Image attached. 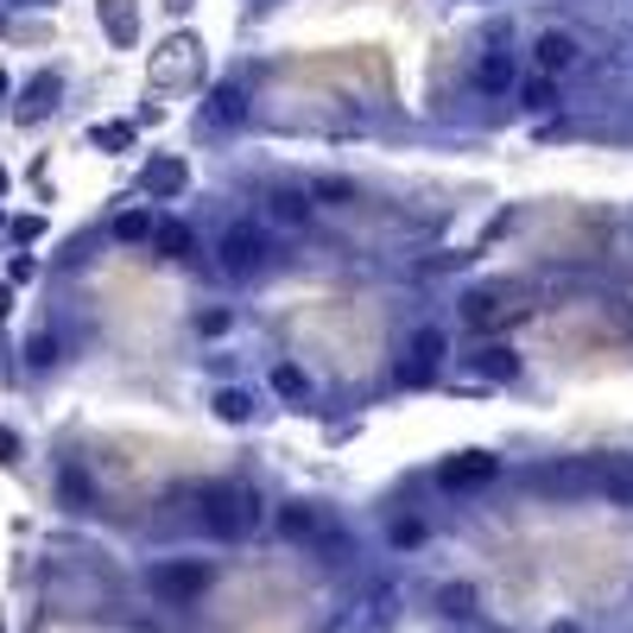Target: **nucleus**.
I'll list each match as a JSON object with an SVG mask.
<instances>
[{
    "label": "nucleus",
    "instance_id": "nucleus-1",
    "mask_svg": "<svg viewBox=\"0 0 633 633\" xmlns=\"http://www.w3.org/2000/svg\"><path fill=\"white\" fill-rule=\"evenodd\" d=\"M203 526L216 532V538H241L266 520V501L253 494V488H203Z\"/></svg>",
    "mask_w": 633,
    "mask_h": 633
},
{
    "label": "nucleus",
    "instance_id": "nucleus-2",
    "mask_svg": "<svg viewBox=\"0 0 633 633\" xmlns=\"http://www.w3.org/2000/svg\"><path fill=\"white\" fill-rule=\"evenodd\" d=\"M216 266L228 279H253L273 266V241H266V228L260 222H228L222 241H216Z\"/></svg>",
    "mask_w": 633,
    "mask_h": 633
},
{
    "label": "nucleus",
    "instance_id": "nucleus-3",
    "mask_svg": "<svg viewBox=\"0 0 633 633\" xmlns=\"http://www.w3.org/2000/svg\"><path fill=\"white\" fill-rule=\"evenodd\" d=\"M209 582H216V564H203V557H172V564H152V596H165V602H197Z\"/></svg>",
    "mask_w": 633,
    "mask_h": 633
},
{
    "label": "nucleus",
    "instance_id": "nucleus-4",
    "mask_svg": "<svg viewBox=\"0 0 633 633\" xmlns=\"http://www.w3.org/2000/svg\"><path fill=\"white\" fill-rule=\"evenodd\" d=\"M197 70H203V39H190V32H172L165 45L152 51V89H177Z\"/></svg>",
    "mask_w": 633,
    "mask_h": 633
},
{
    "label": "nucleus",
    "instance_id": "nucleus-5",
    "mask_svg": "<svg viewBox=\"0 0 633 633\" xmlns=\"http://www.w3.org/2000/svg\"><path fill=\"white\" fill-rule=\"evenodd\" d=\"M501 476V456H488V450H456L444 469H437V481L450 488V494H462V488H488V481Z\"/></svg>",
    "mask_w": 633,
    "mask_h": 633
},
{
    "label": "nucleus",
    "instance_id": "nucleus-6",
    "mask_svg": "<svg viewBox=\"0 0 633 633\" xmlns=\"http://www.w3.org/2000/svg\"><path fill=\"white\" fill-rule=\"evenodd\" d=\"M57 96H64V76H57V70H39V76L20 89V101H13V121H20V127H39L51 108H57Z\"/></svg>",
    "mask_w": 633,
    "mask_h": 633
},
{
    "label": "nucleus",
    "instance_id": "nucleus-7",
    "mask_svg": "<svg viewBox=\"0 0 633 633\" xmlns=\"http://www.w3.org/2000/svg\"><path fill=\"white\" fill-rule=\"evenodd\" d=\"M532 57H538V76H564L582 57V39H577V32H564V25H552V32H538Z\"/></svg>",
    "mask_w": 633,
    "mask_h": 633
},
{
    "label": "nucleus",
    "instance_id": "nucleus-8",
    "mask_svg": "<svg viewBox=\"0 0 633 633\" xmlns=\"http://www.w3.org/2000/svg\"><path fill=\"white\" fill-rule=\"evenodd\" d=\"M241 121H248V96H241V83H216L209 101H203V127L228 133V127H241Z\"/></svg>",
    "mask_w": 633,
    "mask_h": 633
},
{
    "label": "nucleus",
    "instance_id": "nucleus-9",
    "mask_svg": "<svg viewBox=\"0 0 633 633\" xmlns=\"http://www.w3.org/2000/svg\"><path fill=\"white\" fill-rule=\"evenodd\" d=\"M589 481L608 494V506H633V456H602L589 469Z\"/></svg>",
    "mask_w": 633,
    "mask_h": 633
},
{
    "label": "nucleus",
    "instance_id": "nucleus-10",
    "mask_svg": "<svg viewBox=\"0 0 633 633\" xmlns=\"http://www.w3.org/2000/svg\"><path fill=\"white\" fill-rule=\"evenodd\" d=\"M184 184H190V165H184V159H152V165H146V177H140V190H146L152 203L184 197Z\"/></svg>",
    "mask_w": 633,
    "mask_h": 633
},
{
    "label": "nucleus",
    "instance_id": "nucleus-11",
    "mask_svg": "<svg viewBox=\"0 0 633 633\" xmlns=\"http://www.w3.org/2000/svg\"><path fill=\"white\" fill-rule=\"evenodd\" d=\"M444 349H450V336H444V329H418V336H412V361H405L400 374L412 380V386L430 380V374H437V361H444Z\"/></svg>",
    "mask_w": 633,
    "mask_h": 633
},
{
    "label": "nucleus",
    "instance_id": "nucleus-12",
    "mask_svg": "<svg viewBox=\"0 0 633 633\" xmlns=\"http://www.w3.org/2000/svg\"><path fill=\"white\" fill-rule=\"evenodd\" d=\"M96 13H101V25H108V45H133L140 39V7L133 0H96Z\"/></svg>",
    "mask_w": 633,
    "mask_h": 633
},
{
    "label": "nucleus",
    "instance_id": "nucleus-13",
    "mask_svg": "<svg viewBox=\"0 0 633 633\" xmlns=\"http://www.w3.org/2000/svg\"><path fill=\"white\" fill-rule=\"evenodd\" d=\"M520 83V64L506 57V51H481V64H476V89L481 96H506Z\"/></svg>",
    "mask_w": 633,
    "mask_h": 633
},
{
    "label": "nucleus",
    "instance_id": "nucleus-14",
    "mask_svg": "<svg viewBox=\"0 0 633 633\" xmlns=\"http://www.w3.org/2000/svg\"><path fill=\"white\" fill-rule=\"evenodd\" d=\"M146 248L159 253V260H190V248H197V241H190V228H184V222H152Z\"/></svg>",
    "mask_w": 633,
    "mask_h": 633
},
{
    "label": "nucleus",
    "instance_id": "nucleus-15",
    "mask_svg": "<svg viewBox=\"0 0 633 633\" xmlns=\"http://www.w3.org/2000/svg\"><path fill=\"white\" fill-rule=\"evenodd\" d=\"M57 494H64V506H70V513H89V501H96V494H89V476H83L76 462H64V469H57Z\"/></svg>",
    "mask_w": 633,
    "mask_h": 633
},
{
    "label": "nucleus",
    "instance_id": "nucleus-16",
    "mask_svg": "<svg viewBox=\"0 0 633 633\" xmlns=\"http://www.w3.org/2000/svg\"><path fill=\"white\" fill-rule=\"evenodd\" d=\"M279 526H285V538H324V513H317V506H285V513H279Z\"/></svg>",
    "mask_w": 633,
    "mask_h": 633
},
{
    "label": "nucleus",
    "instance_id": "nucleus-17",
    "mask_svg": "<svg viewBox=\"0 0 633 633\" xmlns=\"http://www.w3.org/2000/svg\"><path fill=\"white\" fill-rule=\"evenodd\" d=\"M273 222H285V228H304L310 222V197H304V190H273Z\"/></svg>",
    "mask_w": 633,
    "mask_h": 633
},
{
    "label": "nucleus",
    "instance_id": "nucleus-18",
    "mask_svg": "<svg viewBox=\"0 0 633 633\" xmlns=\"http://www.w3.org/2000/svg\"><path fill=\"white\" fill-rule=\"evenodd\" d=\"M152 222H159L152 209H121V216L108 222V234H114V241H152Z\"/></svg>",
    "mask_w": 633,
    "mask_h": 633
},
{
    "label": "nucleus",
    "instance_id": "nucleus-19",
    "mask_svg": "<svg viewBox=\"0 0 633 633\" xmlns=\"http://www.w3.org/2000/svg\"><path fill=\"white\" fill-rule=\"evenodd\" d=\"M476 368H481V380H513V374H520V354H513V349H501V342H488Z\"/></svg>",
    "mask_w": 633,
    "mask_h": 633
},
{
    "label": "nucleus",
    "instance_id": "nucleus-20",
    "mask_svg": "<svg viewBox=\"0 0 633 633\" xmlns=\"http://www.w3.org/2000/svg\"><path fill=\"white\" fill-rule=\"evenodd\" d=\"M273 393H279V400H292V405H304V400H310V380H304V368L279 361V368H273Z\"/></svg>",
    "mask_w": 633,
    "mask_h": 633
},
{
    "label": "nucleus",
    "instance_id": "nucleus-21",
    "mask_svg": "<svg viewBox=\"0 0 633 633\" xmlns=\"http://www.w3.org/2000/svg\"><path fill=\"white\" fill-rule=\"evenodd\" d=\"M216 412H222L228 425H248V418H253V393H241V386H222V393H216Z\"/></svg>",
    "mask_w": 633,
    "mask_h": 633
},
{
    "label": "nucleus",
    "instance_id": "nucleus-22",
    "mask_svg": "<svg viewBox=\"0 0 633 633\" xmlns=\"http://www.w3.org/2000/svg\"><path fill=\"white\" fill-rule=\"evenodd\" d=\"M494 317H501V292H494V285L469 292V324H494Z\"/></svg>",
    "mask_w": 633,
    "mask_h": 633
},
{
    "label": "nucleus",
    "instance_id": "nucleus-23",
    "mask_svg": "<svg viewBox=\"0 0 633 633\" xmlns=\"http://www.w3.org/2000/svg\"><path fill=\"white\" fill-rule=\"evenodd\" d=\"M89 140H96V146H108V152H127V146H133V121H108V127H96Z\"/></svg>",
    "mask_w": 633,
    "mask_h": 633
},
{
    "label": "nucleus",
    "instance_id": "nucleus-24",
    "mask_svg": "<svg viewBox=\"0 0 633 633\" xmlns=\"http://www.w3.org/2000/svg\"><path fill=\"white\" fill-rule=\"evenodd\" d=\"M437 602H444V614H476V589H469V582H450Z\"/></svg>",
    "mask_w": 633,
    "mask_h": 633
},
{
    "label": "nucleus",
    "instance_id": "nucleus-25",
    "mask_svg": "<svg viewBox=\"0 0 633 633\" xmlns=\"http://www.w3.org/2000/svg\"><path fill=\"white\" fill-rule=\"evenodd\" d=\"M25 361H32V368H51V361H57V336H32V342H25Z\"/></svg>",
    "mask_w": 633,
    "mask_h": 633
},
{
    "label": "nucleus",
    "instance_id": "nucleus-26",
    "mask_svg": "<svg viewBox=\"0 0 633 633\" xmlns=\"http://www.w3.org/2000/svg\"><path fill=\"white\" fill-rule=\"evenodd\" d=\"M526 108H557V89H552V76H538V83H526Z\"/></svg>",
    "mask_w": 633,
    "mask_h": 633
},
{
    "label": "nucleus",
    "instance_id": "nucleus-27",
    "mask_svg": "<svg viewBox=\"0 0 633 633\" xmlns=\"http://www.w3.org/2000/svg\"><path fill=\"white\" fill-rule=\"evenodd\" d=\"M304 197H354V190L342 184V177H310V184H304Z\"/></svg>",
    "mask_w": 633,
    "mask_h": 633
},
{
    "label": "nucleus",
    "instance_id": "nucleus-28",
    "mask_svg": "<svg viewBox=\"0 0 633 633\" xmlns=\"http://www.w3.org/2000/svg\"><path fill=\"white\" fill-rule=\"evenodd\" d=\"M418 538H425L418 520H400V526H393V545H400V552H405V545H418Z\"/></svg>",
    "mask_w": 633,
    "mask_h": 633
},
{
    "label": "nucleus",
    "instance_id": "nucleus-29",
    "mask_svg": "<svg viewBox=\"0 0 633 633\" xmlns=\"http://www.w3.org/2000/svg\"><path fill=\"white\" fill-rule=\"evenodd\" d=\"M197 329H203V336H222V329H228V310H197Z\"/></svg>",
    "mask_w": 633,
    "mask_h": 633
},
{
    "label": "nucleus",
    "instance_id": "nucleus-30",
    "mask_svg": "<svg viewBox=\"0 0 633 633\" xmlns=\"http://www.w3.org/2000/svg\"><path fill=\"white\" fill-rule=\"evenodd\" d=\"M0 462H20V430L0 425Z\"/></svg>",
    "mask_w": 633,
    "mask_h": 633
},
{
    "label": "nucleus",
    "instance_id": "nucleus-31",
    "mask_svg": "<svg viewBox=\"0 0 633 633\" xmlns=\"http://www.w3.org/2000/svg\"><path fill=\"white\" fill-rule=\"evenodd\" d=\"M39 228H45L39 216H25V222H13V241H39Z\"/></svg>",
    "mask_w": 633,
    "mask_h": 633
},
{
    "label": "nucleus",
    "instance_id": "nucleus-32",
    "mask_svg": "<svg viewBox=\"0 0 633 633\" xmlns=\"http://www.w3.org/2000/svg\"><path fill=\"white\" fill-rule=\"evenodd\" d=\"M32 273H39V260H32V253H20V260H13V285H25Z\"/></svg>",
    "mask_w": 633,
    "mask_h": 633
},
{
    "label": "nucleus",
    "instance_id": "nucleus-33",
    "mask_svg": "<svg viewBox=\"0 0 633 633\" xmlns=\"http://www.w3.org/2000/svg\"><path fill=\"white\" fill-rule=\"evenodd\" d=\"M7 310H13V285H0V317H7Z\"/></svg>",
    "mask_w": 633,
    "mask_h": 633
},
{
    "label": "nucleus",
    "instance_id": "nucleus-34",
    "mask_svg": "<svg viewBox=\"0 0 633 633\" xmlns=\"http://www.w3.org/2000/svg\"><path fill=\"white\" fill-rule=\"evenodd\" d=\"M552 633H582V627H577V621H557V627H552Z\"/></svg>",
    "mask_w": 633,
    "mask_h": 633
},
{
    "label": "nucleus",
    "instance_id": "nucleus-35",
    "mask_svg": "<svg viewBox=\"0 0 633 633\" xmlns=\"http://www.w3.org/2000/svg\"><path fill=\"white\" fill-rule=\"evenodd\" d=\"M7 190H13V177H7V172H0V197H7Z\"/></svg>",
    "mask_w": 633,
    "mask_h": 633
},
{
    "label": "nucleus",
    "instance_id": "nucleus-36",
    "mask_svg": "<svg viewBox=\"0 0 633 633\" xmlns=\"http://www.w3.org/2000/svg\"><path fill=\"white\" fill-rule=\"evenodd\" d=\"M165 7H172V13H184V7H190V0H165Z\"/></svg>",
    "mask_w": 633,
    "mask_h": 633
},
{
    "label": "nucleus",
    "instance_id": "nucleus-37",
    "mask_svg": "<svg viewBox=\"0 0 633 633\" xmlns=\"http://www.w3.org/2000/svg\"><path fill=\"white\" fill-rule=\"evenodd\" d=\"M7 89H13V83H7V76H0V101H7Z\"/></svg>",
    "mask_w": 633,
    "mask_h": 633
},
{
    "label": "nucleus",
    "instance_id": "nucleus-38",
    "mask_svg": "<svg viewBox=\"0 0 633 633\" xmlns=\"http://www.w3.org/2000/svg\"><path fill=\"white\" fill-rule=\"evenodd\" d=\"M469 7H494V0H469Z\"/></svg>",
    "mask_w": 633,
    "mask_h": 633
},
{
    "label": "nucleus",
    "instance_id": "nucleus-39",
    "mask_svg": "<svg viewBox=\"0 0 633 633\" xmlns=\"http://www.w3.org/2000/svg\"><path fill=\"white\" fill-rule=\"evenodd\" d=\"M0 228H7V216H0Z\"/></svg>",
    "mask_w": 633,
    "mask_h": 633
}]
</instances>
